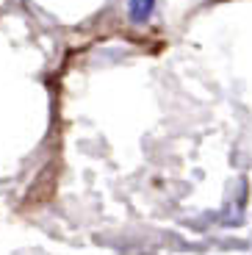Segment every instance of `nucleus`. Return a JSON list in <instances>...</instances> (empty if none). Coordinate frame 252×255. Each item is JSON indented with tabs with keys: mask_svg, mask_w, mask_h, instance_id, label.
<instances>
[{
	"mask_svg": "<svg viewBox=\"0 0 252 255\" xmlns=\"http://www.w3.org/2000/svg\"><path fill=\"white\" fill-rule=\"evenodd\" d=\"M127 11H130L133 22H147L155 11V0H127Z\"/></svg>",
	"mask_w": 252,
	"mask_h": 255,
	"instance_id": "f257e3e1",
	"label": "nucleus"
}]
</instances>
